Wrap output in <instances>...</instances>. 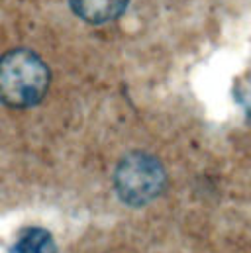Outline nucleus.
I'll return each mask as SVG.
<instances>
[{
	"label": "nucleus",
	"instance_id": "20e7f679",
	"mask_svg": "<svg viewBox=\"0 0 251 253\" xmlns=\"http://www.w3.org/2000/svg\"><path fill=\"white\" fill-rule=\"evenodd\" d=\"M12 253H57V246L45 228L32 226L18 236Z\"/></svg>",
	"mask_w": 251,
	"mask_h": 253
},
{
	"label": "nucleus",
	"instance_id": "f03ea898",
	"mask_svg": "<svg viewBox=\"0 0 251 253\" xmlns=\"http://www.w3.org/2000/svg\"><path fill=\"white\" fill-rule=\"evenodd\" d=\"M165 169L149 153L133 151L118 163L114 173L116 194L129 206H145L165 189Z\"/></svg>",
	"mask_w": 251,
	"mask_h": 253
},
{
	"label": "nucleus",
	"instance_id": "7ed1b4c3",
	"mask_svg": "<svg viewBox=\"0 0 251 253\" xmlns=\"http://www.w3.org/2000/svg\"><path fill=\"white\" fill-rule=\"evenodd\" d=\"M129 0H69L71 10L88 24H106L120 18Z\"/></svg>",
	"mask_w": 251,
	"mask_h": 253
},
{
	"label": "nucleus",
	"instance_id": "f257e3e1",
	"mask_svg": "<svg viewBox=\"0 0 251 253\" xmlns=\"http://www.w3.org/2000/svg\"><path fill=\"white\" fill-rule=\"evenodd\" d=\"M49 69L30 49H14L0 57V102L10 108H32L49 88Z\"/></svg>",
	"mask_w": 251,
	"mask_h": 253
}]
</instances>
